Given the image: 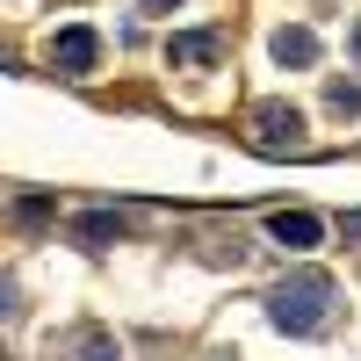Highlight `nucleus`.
I'll use <instances>...</instances> for the list:
<instances>
[{"mask_svg": "<svg viewBox=\"0 0 361 361\" xmlns=\"http://www.w3.org/2000/svg\"><path fill=\"white\" fill-rule=\"evenodd\" d=\"M333 296H340V282L325 275V267H296V275H282L275 296H267V325L289 333V340H311L318 325L333 318Z\"/></svg>", "mask_w": 361, "mask_h": 361, "instance_id": "obj_1", "label": "nucleus"}, {"mask_svg": "<svg viewBox=\"0 0 361 361\" xmlns=\"http://www.w3.org/2000/svg\"><path fill=\"white\" fill-rule=\"evenodd\" d=\"M253 145L260 152H296V145H304V116L289 102H260L253 109Z\"/></svg>", "mask_w": 361, "mask_h": 361, "instance_id": "obj_2", "label": "nucleus"}, {"mask_svg": "<svg viewBox=\"0 0 361 361\" xmlns=\"http://www.w3.org/2000/svg\"><path fill=\"white\" fill-rule=\"evenodd\" d=\"M94 58H102V37H94L87 22H73V29H58V37H51V66L66 73V80L94 73Z\"/></svg>", "mask_w": 361, "mask_h": 361, "instance_id": "obj_3", "label": "nucleus"}, {"mask_svg": "<svg viewBox=\"0 0 361 361\" xmlns=\"http://www.w3.org/2000/svg\"><path fill=\"white\" fill-rule=\"evenodd\" d=\"M267 231H275V246H282V253H311L318 238H325V224L311 217V209H282V217L267 224Z\"/></svg>", "mask_w": 361, "mask_h": 361, "instance_id": "obj_4", "label": "nucleus"}, {"mask_svg": "<svg viewBox=\"0 0 361 361\" xmlns=\"http://www.w3.org/2000/svg\"><path fill=\"white\" fill-rule=\"evenodd\" d=\"M217 37H209V29H188V37H166V58L173 66H217Z\"/></svg>", "mask_w": 361, "mask_h": 361, "instance_id": "obj_5", "label": "nucleus"}, {"mask_svg": "<svg viewBox=\"0 0 361 361\" xmlns=\"http://www.w3.org/2000/svg\"><path fill=\"white\" fill-rule=\"evenodd\" d=\"M267 51H275V66H318V37L311 29H275Z\"/></svg>", "mask_w": 361, "mask_h": 361, "instance_id": "obj_6", "label": "nucleus"}, {"mask_svg": "<svg viewBox=\"0 0 361 361\" xmlns=\"http://www.w3.org/2000/svg\"><path fill=\"white\" fill-rule=\"evenodd\" d=\"M66 361H123V347H116L109 333H80V340L66 347Z\"/></svg>", "mask_w": 361, "mask_h": 361, "instance_id": "obj_7", "label": "nucleus"}, {"mask_svg": "<svg viewBox=\"0 0 361 361\" xmlns=\"http://www.w3.org/2000/svg\"><path fill=\"white\" fill-rule=\"evenodd\" d=\"M116 231H123V224H116V209H94V217H80V224H73V238H80V246H109Z\"/></svg>", "mask_w": 361, "mask_h": 361, "instance_id": "obj_8", "label": "nucleus"}, {"mask_svg": "<svg viewBox=\"0 0 361 361\" xmlns=\"http://www.w3.org/2000/svg\"><path fill=\"white\" fill-rule=\"evenodd\" d=\"M325 109H333V116H361V87L354 80H333V87H325Z\"/></svg>", "mask_w": 361, "mask_h": 361, "instance_id": "obj_9", "label": "nucleus"}, {"mask_svg": "<svg viewBox=\"0 0 361 361\" xmlns=\"http://www.w3.org/2000/svg\"><path fill=\"white\" fill-rule=\"evenodd\" d=\"M137 8H145V15H166V8H180V0H137Z\"/></svg>", "mask_w": 361, "mask_h": 361, "instance_id": "obj_10", "label": "nucleus"}, {"mask_svg": "<svg viewBox=\"0 0 361 361\" xmlns=\"http://www.w3.org/2000/svg\"><path fill=\"white\" fill-rule=\"evenodd\" d=\"M340 231H347V238H361V209H354V217H340Z\"/></svg>", "mask_w": 361, "mask_h": 361, "instance_id": "obj_11", "label": "nucleus"}, {"mask_svg": "<svg viewBox=\"0 0 361 361\" xmlns=\"http://www.w3.org/2000/svg\"><path fill=\"white\" fill-rule=\"evenodd\" d=\"M347 51H354V66H361V22H354V37H347Z\"/></svg>", "mask_w": 361, "mask_h": 361, "instance_id": "obj_12", "label": "nucleus"}]
</instances>
